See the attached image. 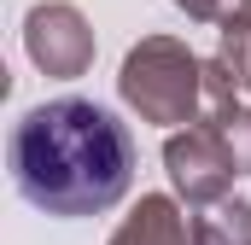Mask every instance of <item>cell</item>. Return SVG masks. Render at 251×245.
<instances>
[{"instance_id":"cell-1","label":"cell","mask_w":251,"mask_h":245,"mask_svg":"<svg viewBox=\"0 0 251 245\" xmlns=\"http://www.w3.org/2000/svg\"><path fill=\"white\" fill-rule=\"evenodd\" d=\"M12 181L47 216H105L134 181V140L94 99H47L12 128Z\"/></svg>"},{"instance_id":"cell-2","label":"cell","mask_w":251,"mask_h":245,"mask_svg":"<svg viewBox=\"0 0 251 245\" xmlns=\"http://www.w3.org/2000/svg\"><path fill=\"white\" fill-rule=\"evenodd\" d=\"M123 99L140 111V122H199L204 117V59L176 35L134 41L117 76Z\"/></svg>"},{"instance_id":"cell-3","label":"cell","mask_w":251,"mask_h":245,"mask_svg":"<svg viewBox=\"0 0 251 245\" xmlns=\"http://www.w3.org/2000/svg\"><path fill=\"white\" fill-rule=\"evenodd\" d=\"M164 170H170L176 193H181L187 204H204V210H210V204H222V198H228V187H234V175H240L210 117H199L193 128H181V134H170V140H164Z\"/></svg>"},{"instance_id":"cell-4","label":"cell","mask_w":251,"mask_h":245,"mask_svg":"<svg viewBox=\"0 0 251 245\" xmlns=\"http://www.w3.org/2000/svg\"><path fill=\"white\" fill-rule=\"evenodd\" d=\"M24 47H29V59L41 64L47 76L70 82V76H82L94 64V29H88V18L76 6L47 0V6H35L24 18Z\"/></svg>"},{"instance_id":"cell-5","label":"cell","mask_w":251,"mask_h":245,"mask_svg":"<svg viewBox=\"0 0 251 245\" xmlns=\"http://www.w3.org/2000/svg\"><path fill=\"white\" fill-rule=\"evenodd\" d=\"M111 245H193V222L176 210V198L146 193L134 204V216L111 234Z\"/></svg>"},{"instance_id":"cell-6","label":"cell","mask_w":251,"mask_h":245,"mask_svg":"<svg viewBox=\"0 0 251 245\" xmlns=\"http://www.w3.org/2000/svg\"><path fill=\"white\" fill-rule=\"evenodd\" d=\"M193 245H251V198H222L193 216Z\"/></svg>"},{"instance_id":"cell-7","label":"cell","mask_w":251,"mask_h":245,"mask_svg":"<svg viewBox=\"0 0 251 245\" xmlns=\"http://www.w3.org/2000/svg\"><path fill=\"white\" fill-rule=\"evenodd\" d=\"M204 117L216 122V134H222V146H228L234 170L251 175V105H216V111H204Z\"/></svg>"},{"instance_id":"cell-8","label":"cell","mask_w":251,"mask_h":245,"mask_svg":"<svg viewBox=\"0 0 251 245\" xmlns=\"http://www.w3.org/2000/svg\"><path fill=\"white\" fill-rule=\"evenodd\" d=\"M187 18L199 24H216L222 35H246L251 29V0H176Z\"/></svg>"}]
</instances>
